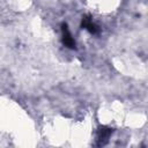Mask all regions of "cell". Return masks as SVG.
<instances>
[{
    "mask_svg": "<svg viewBox=\"0 0 148 148\" xmlns=\"http://www.w3.org/2000/svg\"><path fill=\"white\" fill-rule=\"evenodd\" d=\"M61 34H62V38H61L62 39V44L66 47L74 50L76 47V44H75V40L72 37V34H71V31H69V29H68L66 23L61 24Z\"/></svg>",
    "mask_w": 148,
    "mask_h": 148,
    "instance_id": "obj_1",
    "label": "cell"
},
{
    "mask_svg": "<svg viewBox=\"0 0 148 148\" xmlns=\"http://www.w3.org/2000/svg\"><path fill=\"white\" fill-rule=\"evenodd\" d=\"M81 28L84 29V30H87V31L90 32L91 35H98V32H99L98 25L95 24V23L92 22L91 17L88 16V15H84V16L82 17V20H81Z\"/></svg>",
    "mask_w": 148,
    "mask_h": 148,
    "instance_id": "obj_2",
    "label": "cell"
},
{
    "mask_svg": "<svg viewBox=\"0 0 148 148\" xmlns=\"http://www.w3.org/2000/svg\"><path fill=\"white\" fill-rule=\"evenodd\" d=\"M113 130L110 128V127H106V126H101L97 131V142L99 146H103L108 142L109 138L111 136Z\"/></svg>",
    "mask_w": 148,
    "mask_h": 148,
    "instance_id": "obj_3",
    "label": "cell"
}]
</instances>
